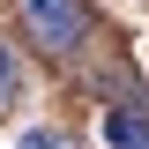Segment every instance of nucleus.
Segmentation results:
<instances>
[{
    "label": "nucleus",
    "instance_id": "nucleus-3",
    "mask_svg": "<svg viewBox=\"0 0 149 149\" xmlns=\"http://www.w3.org/2000/svg\"><path fill=\"white\" fill-rule=\"evenodd\" d=\"M15 149H74V142H67V134H52V127H30Z\"/></svg>",
    "mask_w": 149,
    "mask_h": 149
},
{
    "label": "nucleus",
    "instance_id": "nucleus-2",
    "mask_svg": "<svg viewBox=\"0 0 149 149\" xmlns=\"http://www.w3.org/2000/svg\"><path fill=\"white\" fill-rule=\"evenodd\" d=\"M104 142L112 149H149V112H112L104 119Z\"/></svg>",
    "mask_w": 149,
    "mask_h": 149
},
{
    "label": "nucleus",
    "instance_id": "nucleus-1",
    "mask_svg": "<svg viewBox=\"0 0 149 149\" xmlns=\"http://www.w3.org/2000/svg\"><path fill=\"white\" fill-rule=\"evenodd\" d=\"M15 15H22V30H30V45H45L52 60L82 52V45H90V30H97L90 0H15Z\"/></svg>",
    "mask_w": 149,
    "mask_h": 149
},
{
    "label": "nucleus",
    "instance_id": "nucleus-4",
    "mask_svg": "<svg viewBox=\"0 0 149 149\" xmlns=\"http://www.w3.org/2000/svg\"><path fill=\"white\" fill-rule=\"evenodd\" d=\"M8 97H15V60H8V45H0V112H8Z\"/></svg>",
    "mask_w": 149,
    "mask_h": 149
}]
</instances>
